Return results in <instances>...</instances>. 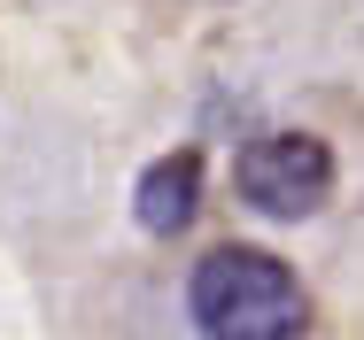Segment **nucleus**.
<instances>
[{"label": "nucleus", "instance_id": "obj_1", "mask_svg": "<svg viewBox=\"0 0 364 340\" xmlns=\"http://www.w3.org/2000/svg\"><path fill=\"white\" fill-rule=\"evenodd\" d=\"M186 309H194V333L202 340H302L310 333L302 278L272 248H248V240H225V248H210L194 263Z\"/></svg>", "mask_w": 364, "mask_h": 340}, {"label": "nucleus", "instance_id": "obj_2", "mask_svg": "<svg viewBox=\"0 0 364 340\" xmlns=\"http://www.w3.org/2000/svg\"><path fill=\"white\" fill-rule=\"evenodd\" d=\"M232 186H240V202L256 209V216L302 224L333 194V147L310 139V132H264V139H248L232 155Z\"/></svg>", "mask_w": 364, "mask_h": 340}, {"label": "nucleus", "instance_id": "obj_3", "mask_svg": "<svg viewBox=\"0 0 364 340\" xmlns=\"http://www.w3.org/2000/svg\"><path fill=\"white\" fill-rule=\"evenodd\" d=\"M194 209H202V155H155L140 170V186H132V216H140V232H186L194 224Z\"/></svg>", "mask_w": 364, "mask_h": 340}]
</instances>
